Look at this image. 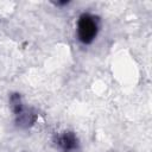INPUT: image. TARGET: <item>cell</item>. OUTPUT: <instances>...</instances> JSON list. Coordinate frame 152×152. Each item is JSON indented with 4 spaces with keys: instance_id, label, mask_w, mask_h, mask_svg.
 Segmentation results:
<instances>
[{
    "instance_id": "obj_1",
    "label": "cell",
    "mask_w": 152,
    "mask_h": 152,
    "mask_svg": "<svg viewBox=\"0 0 152 152\" xmlns=\"http://www.w3.org/2000/svg\"><path fill=\"white\" fill-rule=\"evenodd\" d=\"M97 31H99V23L94 15L84 13L78 18L77 37L81 43L90 44L95 39Z\"/></svg>"
},
{
    "instance_id": "obj_2",
    "label": "cell",
    "mask_w": 152,
    "mask_h": 152,
    "mask_svg": "<svg viewBox=\"0 0 152 152\" xmlns=\"http://www.w3.org/2000/svg\"><path fill=\"white\" fill-rule=\"evenodd\" d=\"M55 142L63 152H70L77 148V138L72 132H64L63 134L57 135Z\"/></svg>"
}]
</instances>
